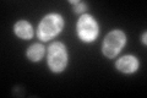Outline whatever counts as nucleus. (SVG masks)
<instances>
[{"label": "nucleus", "instance_id": "1", "mask_svg": "<svg viewBox=\"0 0 147 98\" xmlns=\"http://www.w3.org/2000/svg\"><path fill=\"white\" fill-rule=\"evenodd\" d=\"M64 20L59 14H49L40 21L37 36L42 41H49L61 31Z\"/></svg>", "mask_w": 147, "mask_h": 98}, {"label": "nucleus", "instance_id": "2", "mask_svg": "<svg viewBox=\"0 0 147 98\" xmlns=\"http://www.w3.org/2000/svg\"><path fill=\"white\" fill-rule=\"evenodd\" d=\"M67 63V54L65 45L60 42H55L50 44L48 50V64L52 71L60 72L66 68Z\"/></svg>", "mask_w": 147, "mask_h": 98}, {"label": "nucleus", "instance_id": "3", "mask_svg": "<svg viewBox=\"0 0 147 98\" xmlns=\"http://www.w3.org/2000/svg\"><path fill=\"white\" fill-rule=\"evenodd\" d=\"M126 37L121 31H113L108 33L103 43V54L107 58H114L125 44Z\"/></svg>", "mask_w": 147, "mask_h": 98}, {"label": "nucleus", "instance_id": "4", "mask_svg": "<svg viewBox=\"0 0 147 98\" xmlns=\"http://www.w3.org/2000/svg\"><path fill=\"white\" fill-rule=\"evenodd\" d=\"M77 33L85 42H92L98 36V25L90 15H82L77 22Z\"/></svg>", "mask_w": 147, "mask_h": 98}, {"label": "nucleus", "instance_id": "5", "mask_svg": "<svg viewBox=\"0 0 147 98\" xmlns=\"http://www.w3.org/2000/svg\"><path fill=\"white\" fill-rule=\"evenodd\" d=\"M139 68V62L135 57H131V55H126V57L120 58L117 62V69L119 71L126 72V74H131L137 70Z\"/></svg>", "mask_w": 147, "mask_h": 98}, {"label": "nucleus", "instance_id": "6", "mask_svg": "<svg viewBox=\"0 0 147 98\" xmlns=\"http://www.w3.org/2000/svg\"><path fill=\"white\" fill-rule=\"evenodd\" d=\"M15 33L20 38L30 39L33 36V28L27 21H18L15 25Z\"/></svg>", "mask_w": 147, "mask_h": 98}, {"label": "nucleus", "instance_id": "7", "mask_svg": "<svg viewBox=\"0 0 147 98\" xmlns=\"http://www.w3.org/2000/svg\"><path fill=\"white\" fill-rule=\"evenodd\" d=\"M43 55H44V47L39 43L32 44L28 48V50H27V57L32 62H38V60L43 58Z\"/></svg>", "mask_w": 147, "mask_h": 98}, {"label": "nucleus", "instance_id": "8", "mask_svg": "<svg viewBox=\"0 0 147 98\" xmlns=\"http://www.w3.org/2000/svg\"><path fill=\"white\" fill-rule=\"evenodd\" d=\"M71 4H74V5H75V7H74V10H75L76 12H82V11H85V9H86V4H84V3L71 1Z\"/></svg>", "mask_w": 147, "mask_h": 98}, {"label": "nucleus", "instance_id": "9", "mask_svg": "<svg viewBox=\"0 0 147 98\" xmlns=\"http://www.w3.org/2000/svg\"><path fill=\"white\" fill-rule=\"evenodd\" d=\"M142 42H144V44H146V33H144V36H142Z\"/></svg>", "mask_w": 147, "mask_h": 98}]
</instances>
